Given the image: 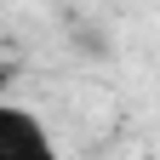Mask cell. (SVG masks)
I'll return each mask as SVG.
<instances>
[{"mask_svg": "<svg viewBox=\"0 0 160 160\" xmlns=\"http://www.w3.org/2000/svg\"><path fill=\"white\" fill-rule=\"evenodd\" d=\"M0 86H6V63H0Z\"/></svg>", "mask_w": 160, "mask_h": 160, "instance_id": "obj_2", "label": "cell"}, {"mask_svg": "<svg viewBox=\"0 0 160 160\" xmlns=\"http://www.w3.org/2000/svg\"><path fill=\"white\" fill-rule=\"evenodd\" d=\"M0 160H57V143L46 137L40 114L0 103Z\"/></svg>", "mask_w": 160, "mask_h": 160, "instance_id": "obj_1", "label": "cell"}]
</instances>
